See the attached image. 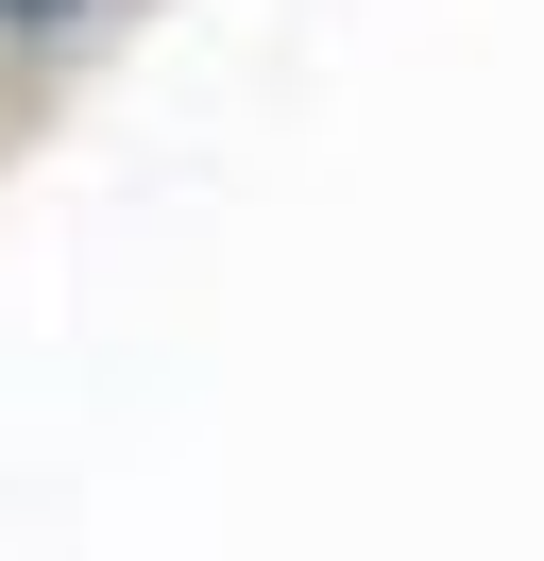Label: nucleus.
Here are the masks:
<instances>
[{"label": "nucleus", "mask_w": 544, "mask_h": 561, "mask_svg": "<svg viewBox=\"0 0 544 561\" xmlns=\"http://www.w3.org/2000/svg\"><path fill=\"white\" fill-rule=\"evenodd\" d=\"M0 18H68V0H0Z\"/></svg>", "instance_id": "f257e3e1"}]
</instances>
